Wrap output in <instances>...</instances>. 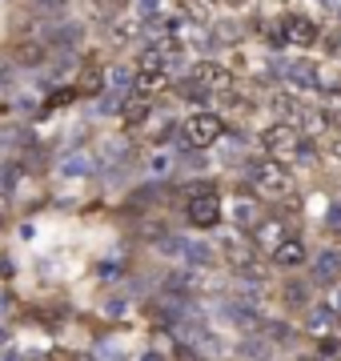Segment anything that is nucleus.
Here are the masks:
<instances>
[{
	"label": "nucleus",
	"mask_w": 341,
	"mask_h": 361,
	"mask_svg": "<svg viewBox=\"0 0 341 361\" xmlns=\"http://www.w3.org/2000/svg\"><path fill=\"white\" fill-rule=\"evenodd\" d=\"M229 353H233L237 361H281V353H277L261 334H241L233 345H229Z\"/></svg>",
	"instance_id": "obj_15"
},
{
	"label": "nucleus",
	"mask_w": 341,
	"mask_h": 361,
	"mask_svg": "<svg viewBox=\"0 0 341 361\" xmlns=\"http://www.w3.org/2000/svg\"><path fill=\"white\" fill-rule=\"evenodd\" d=\"M13 313H16V297L0 289V322H4V317H13Z\"/></svg>",
	"instance_id": "obj_29"
},
{
	"label": "nucleus",
	"mask_w": 341,
	"mask_h": 361,
	"mask_svg": "<svg viewBox=\"0 0 341 361\" xmlns=\"http://www.w3.org/2000/svg\"><path fill=\"white\" fill-rule=\"evenodd\" d=\"M321 153H326L329 161H337V165H341V129H333L326 141H321Z\"/></svg>",
	"instance_id": "obj_27"
},
{
	"label": "nucleus",
	"mask_w": 341,
	"mask_h": 361,
	"mask_svg": "<svg viewBox=\"0 0 341 361\" xmlns=\"http://www.w3.org/2000/svg\"><path fill=\"white\" fill-rule=\"evenodd\" d=\"M289 361H326V357H317L314 349H297V353H289Z\"/></svg>",
	"instance_id": "obj_30"
},
{
	"label": "nucleus",
	"mask_w": 341,
	"mask_h": 361,
	"mask_svg": "<svg viewBox=\"0 0 341 361\" xmlns=\"http://www.w3.org/2000/svg\"><path fill=\"white\" fill-rule=\"evenodd\" d=\"M309 253H314V249H309V241H305L302 233H289L285 241L269 253V265L281 269V273H302L305 265H309Z\"/></svg>",
	"instance_id": "obj_12"
},
{
	"label": "nucleus",
	"mask_w": 341,
	"mask_h": 361,
	"mask_svg": "<svg viewBox=\"0 0 341 361\" xmlns=\"http://www.w3.org/2000/svg\"><path fill=\"white\" fill-rule=\"evenodd\" d=\"M337 337H341V317H337Z\"/></svg>",
	"instance_id": "obj_33"
},
{
	"label": "nucleus",
	"mask_w": 341,
	"mask_h": 361,
	"mask_svg": "<svg viewBox=\"0 0 341 361\" xmlns=\"http://www.w3.org/2000/svg\"><path fill=\"white\" fill-rule=\"evenodd\" d=\"M225 221V197L217 185H193L185 193V225L189 229H217Z\"/></svg>",
	"instance_id": "obj_3"
},
{
	"label": "nucleus",
	"mask_w": 341,
	"mask_h": 361,
	"mask_svg": "<svg viewBox=\"0 0 341 361\" xmlns=\"http://www.w3.org/2000/svg\"><path fill=\"white\" fill-rule=\"evenodd\" d=\"M125 310H129V293H117V297H108L105 305H101V317H105V322H120Z\"/></svg>",
	"instance_id": "obj_24"
},
{
	"label": "nucleus",
	"mask_w": 341,
	"mask_h": 361,
	"mask_svg": "<svg viewBox=\"0 0 341 361\" xmlns=\"http://www.w3.org/2000/svg\"><path fill=\"white\" fill-rule=\"evenodd\" d=\"M321 113H326L329 121H341V85L337 80L321 89Z\"/></svg>",
	"instance_id": "obj_22"
},
{
	"label": "nucleus",
	"mask_w": 341,
	"mask_h": 361,
	"mask_svg": "<svg viewBox=\"0 0 341 361\" xmlns=\"http://www.w3.org/2000/svg\"><path fill=\"white\" fill-rule=\"evenodd\" d=\"M273 297H277L281 317L297 322V317H302V313L317 301V289L309 285V277H281V281L273 285Z\"/></svg>",
	"instance_id": "obj_4"
},
{
	"label": "nucleus",
	"mask_w": 341,
	"mask_h": 361,
	"mask_svg": "<svg viewBox=\"0 0 341 361\" xmlns=\"http://www.w3.org/2000/svg\"><path fill=\"white\" fill-rule=\"evenodd\" d=\"M265 109H269V113L273 116H281V121H289V125H293V121H297V116H302V97H297V92H289V89H273V92H265Z\"/></svg>",
	"instance_id": "obj_16"
},
{
	"label": "nucleus",
	"mask_w": 341,
	"mask_h": 361,
	"mask_svg": "<svg viewBox=\"0 0 341 361\" xmlns=\"http://www.w3.org/2000/svg\"><path fill=\"white\" fill-rule=\"evenodd\" d=\"M297 141H302V133H297V125H289V121H269V125L257 133L261 153L273 157V161H281V165H289V161H293V149H297Z\"/></svg>",
	"instance_id": "obj_6"
},
{
	"label": "nucleus",
	"mask_w": 341,
	"mask_h": 361,
	"mask_svg": "<svg viewBox=\"0 0 341 361\" xmlns=\"http://www.w3.org/2000/svg\"><path fill=\"white\" fill-rule=\"evenodd\" d=\"M289 233H297L289 213H265V217L257 221V229L249 233V241H253V249H257V253H265V257H269V253L285 241Z\"/></svg>",
	"instance_id": "obj_11"
},
{
	"label": "nucleus",
	"mask_w": 341,
	"mask_h": 361,
	"mask_svg": "<svg viewBox=\"0 0 341 361\" xmlns=\"http://www.w3.org/2000/svg\"><path fill=\"white\" fill-rule=\"evenodd\" d=\"M108 89V68L101 61H85V68L77 73V97H97V92Z\"/></svg>",
	"instance_id": "obj_17"
},
{
	"label": "nucleus",
	"mask_w": 341,
	"mask_h": 361,
	"mask_svg": "<svg viewBox=\"0 0 341 361\" xmlns=\"http://www.w3.org/2000/svg\"><path fill=\"white\" fill-rule=\"evenodd\" d=\"M321 225H326L329 233H337V237H341V201H337V197L329 201V209H326V217H321Z\"/></svg>",
	"instance_id": "obj_26"
},
{
	"label": "nucleus",
	"mask_w": 341,
	"mask_h": 361,
	"mask_svg": "<svg viewBox=\"0 0 341 361\" xmlns=\"http://www.w3.org/2000/svg\"><path fill=\"white\" fill-rule=\"evenodd\" d=\"M137 32H141V20H108V44L117 49H129Z\"/></svg>",
	"instance_id": "obj_20"
},
{
	"label": "nucleus",
	"mask_w": 341,
	"mask_h": 361,
	"mask_svg": "<svg viewBox=\"0 0 341 361\" xmlns=\"http://www.w3.org/2000/svg\"><path fill=\"white\" fill-rule=\"evenodd\" d=\"M337 85H341V80H337Z\"/></svg>",
	"instance_id": "obj_34"
},
{
	"label": "nucleus",
	"mask_w": 341,
	"mask_h": 361,
	"mask_svg": "<svg viewBox=\"0 0 341 361\" xmlns=\"http://www.w3.org/2000/svg\"><path fill=\"white\" fill-rule=\"evenodd\" d=\"M153 116V101H137V97H125V104H120V125H125V133L132 129H144V121Z\"/></svg>",
	"instance_id": "obj_18"
},
{
	"label": "nucleus",
	"mask_w": 341,
	"mask_h": 361,
	"mask_svg": "<svg viewBox=\"0 0 341 361\" xmlns=\"http://www.w3.org/2000/svg\"><path fill=\"white\" fill-rule=\"evenodd\" d=\"M277 40H281V49H314L317 40H321V28H317L314 16L285 13L277 20Z\"/></svg>",
	"instance_id": "obj_9"
},
{
	"label": "nucleus",
	"mask_w": 341,
	"mask_h": 361,
	"mask_svg": "<svg viewBox=\"0 0 341 361\" xmlns=\"http://www.w3.org/2000/svg\"><path fill=\"white\" fill-rule=\"evenodd\" d=\"M249 4L253 0H217V8H233V13L237 8H249Z\"/></svg>",
	"instance_id": "obj_31"
},
{
	"label": "nucleus",
	"mask_w": 341,
	"mask_h": 361,
	"mask_svg": "<svg viewBox=\"0 0 341 361\" xmlns=\"http://www.w3.org/2000/svg\"><path fill=\"white\" fill-rule=\"evenodd\" d=\"M297 329H302L305 341H317V337H326V334H333V329H337V313H333L326 301L317 297L314 305L297 317Z\"/></svg>",
	"instance_id": "obj_14"
},
{
	"label": "nucleus",
	"mask_w": 341,
	"mask_h": 361,
	"mask_svg": "<svg viewBox=\"0 0 341 361\" xmlns=\"http://www.w3.org/2000/svg\"><path fill=\"white\" fill-rule=\"evenodd\" d=\"M97 277H101V285H120L125 281V265L120 261H101L97 265Z\"/></svg>",
	"instance_id": "obj_25"
},
{
	"label": "nucleus",
	"mask_w": 341,
	"mask_h": 361,
	"mask_svg": "<svg viewBox=\"0 0 341 361\" xmlns=\"http://www.w3.org/2000/svg\"><path fill=\"white\" fill-rule=\"evenodd\" d=\"M321 301H326L329 310H333V313H337V317H341V281L333 285V289H326V293H321Z\"/></svg>",
	"instance_id": "obj_28"
},
{
	"label": "nucleus",
	"mask_w": 341,
	"mask_h": 361,
	"mask_svg": "<svg viewBox=\"0 0 341 361\" xmlns=\"http://www.w3.org/2000/svg\"><path fill=\"white\" fill-rule=\"evenodd\" d=\"M185 80L189 85H197L201 92H209V97H217V92H225V89H233L237 85V73L225 61H197V65H189V73H185Z\"/></svg>",
	"instance_id": "obj_8"
},
{
	"label": "nucleus",
	"mask_w": 341,
	"mask_h": 361,
	"mask_svg": "<svg viewBox=\"0 0 341 361\" xmlns=\"http://www.w3.org/2000/svg\"><path fill=\"white\" fill-rule=\"evenodd\" d=\"M173 173V153H165V149H153L149 153V180H161Z\"/></svg>",
	"instance_id": "obj_23"
},
{
	"label": "nucleus",
	"mask_w": 341,
	"mask_h": 361,
	"mask_svg": "<svg viewBox=\"0 0 341 361\" xmlns=\"http://www.w3.org/2000/svg\"><path fill=\"white\" fill-rule=\"evenodd\" d=\"M92 169H97V161H92L89 153H68L65 161H61V177H68V180H80V177H89Z\"/></svg>",
	"instance_id": "obj_19"
},
{
	"label": "nucleus",
	"mask_w": 341,
	"mask_h": 361,
	"mask_svg": "<svg viewBox=\"0 0 341 361\" xmlns=\"http://www.w3.org/2000/svg\"><path fill=\"white\" fill-rule=\"evenodd\" d=\"M225 217L233 221V229H237V233H245V237H249V233L257 229V221L265 217L261 197L253 193L249 185H237L233 193H229V201H225Z\"/></svg>",
	"instance_id": "obj_5"
},
{
	"label": "nucleus",
	"mask_w": 341,
	"mask_h": 361,
	"mask_svg": "<svg viewBox=\"0 0 341 361\" xmlns=\"http://www.w3.org/2000/svg\"><path fill=\"white\" fill-rule=\"evenodd\" d=\"M305 277H309V285L317 289V297L326 293V289H333V285L341 281V257H337V249L333 245H321L309 253V265H305Z\"/></svg>",
	"instance_id": "obj_10"
},
{
	"label": "nucleus",
	"mask_w": 341,
	"mask_h": 361,
	"mask_svg": "<svg viewBox=\"0 0 341 361\" xmlns=\"http://www.w3.org/2000/svg\"><path fill=\"white\" fill-rule=\"evenodd\" d=\"M309 349H314L317 357H326V361H341V337H337V329L326 334V337H317V341H309Z\"/></svg>",
	"instance_id": "obj_21"
},
{
	"label": "nucleus",
	"mask_w": 341,
	"mask_h": 361,
	"mask_svg": "<svg viewBox=\"0 0 341 361\" xmlns=\"http://www.w3.org/2000/svg\"><path fill=\"white\" fill-rule=\"evenodd\" d=\"M217 257H221V265L233 273V277L261 269V253L253 249V241L245 237V233H237V237H225V241H217Z\"/></svg>",
	"instance_id": "obj_7"
},
{
	"label": "nucleus",
	"mask_w": 341,
	"mask_h": 361,
	"mask_svg": "<svg viewBox=\"0 0 341 361\" xmlns=\"http://www.w3.org/2000/svg\"><path fill=\"white\" fill-rule=\"evenodd\" d=\"M245 185H249L253 193L261 197H289V189H293V173H289V165H281V161H273V157L265 153H253L249 161H245Z\"/></svg>",
	"instance_id": "obj_1"
},
{
	"label": "nucleus",
	"mask_w": 341,
	"mask_h": 361,
	"mask_svg": "<svg viewBox=\"0 0 341 361\" xmlns=\"http://www.w3.org/2000/svg\"><path fill=\"white\" fill-rule=\"evenodd\" d=\"M97 4H105V8H113V13H120V8H129L132 0H97Z\"/></svg>",
	"instance_id": "obj_32"
},
{
	"label": "nucleus",
	"mask_w": 341,
	"mask_h": 361,
	"mask_svg": "<svg viewBox=\"0 0 341 361\" xmlns=\"http://www.w3.org/2000/svg\"><path fill=\"white\" fill-rule=\"evenodd\" d=\"M177 137H181L185 149L205 153V149H213V145H221L225 116L217 113V109H189V113L181 116V125H177Z\"/></svg>",
	"instance_id": "obj_2"
},
{
	"label": "nucleus",
	"mask_w": 341,
	"mask_h": 361,
	"mask_svg": "<svg viewBox=\"0 0 341 361\" xmlns=\"http://www.w3.org/2000/svg\"><path fill=\"white\" fill-rule=\"evenodd\" d=\"M257 334H261L277 353H297V341H302L297 322H289V317H269V313H265V322H261Z\"/></svg>",
	"instance_id": "obj_13"
}]
</instances>
